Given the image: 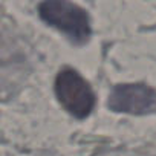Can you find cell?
Returning <instances> with one entry per match:
<instances>
[{"label":"cell","mask_w":156,"mask_h":156,"mask_svg":"<svg viewBox=\"0 0 156 156\" xmlns=\"http://www.w3.org/2000/svg\"><path fill=\"white\" fill-rule=\"evenodd\" d=\"M55 92L61 106L76 118L87 116L95 106V97L90 86L72 69H64L58 73Z\"/></svg>","instance_id":"7a4b0ae2"},{"label":"cell","mask_w":156,"mask_h":156,"mask_svg":"<svg viewBox=\"0 0 156 156\" xmlns=\"http://www.w3.org/2000/svg\"><path fill=\"white\" fill-rule=\"evenodd\" d=\"M41 19L51 26L64 32L76 43H83L90 34L86 12L67 0H44L40 5Z\"/></svg>","instance_id":"6da1fadb"},{"label":"cell","mask_w":156,"mask_h":156,"mask_svg":"<svg viewBox=\"0 0 156 156\" xmlns=\"http://www.w3.org/2000/svg\"><path fill=\"white\" fill-rule=\"evenodd\" d=\"M109 106L116 112L145 113L156 109V92L144 84H122L112 92Z\"/></svg>","instance_id":"3957f363"}]
</instances>
